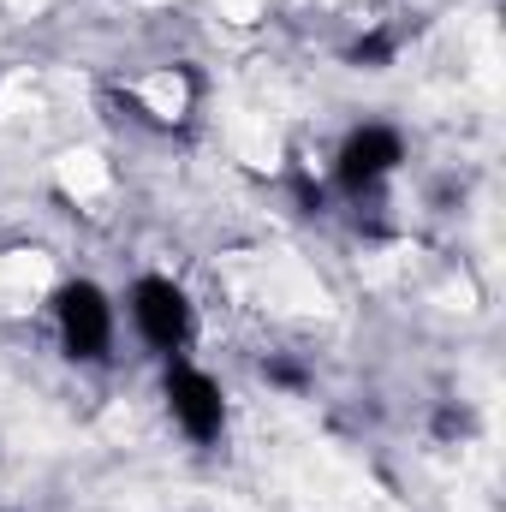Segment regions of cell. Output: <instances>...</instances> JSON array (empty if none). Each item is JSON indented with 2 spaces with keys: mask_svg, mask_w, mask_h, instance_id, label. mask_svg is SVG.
<instances>
[{
  "mask_svg": "<svg viewBox=\"0 0 506 512\" xmlns=\"http://www.w3.org/2000/svg\"><path fill=\"white\" fill-rule=\"evenodd\" d=\"M387 54H393V42H387V36H364V42L352 48V60H358V66H381Z\"/></svg>",
  "mask_w": 506,
  "mask_h": 512,
  "instance_id": "cell-5",
  "label": "cell"
},
{
  "mask_svg": "<svg viewBox=\"0 0 506 512\" xmlns=\"http://www.w3.org/2000/svg\"><path fill=\"white\" fill-rule=\"evenodd\" d=\"M167 399H173V417L185 423V435H197V441H215L221 435V387L209 382L203 370L173 364L167 370Z\"/></svg>",
  "mask_w": 506,
  "mask_h": 512,
  "instance_id": "cell-2",
  "label": "cell"
},
{
  "mask_svg": "<svg viewBox=\"0 0 506 512\" xmlns=\"http://www.w3.org/2000/svg\"><path fill=\"white\" fill-rule=\"evenodd\" d=\"M465 429H471L465 411H441V417H435V435H465Z\"/></svg>",
  "mask_w": 506,
  "mask_h": 512,
  "instance_id": "cell-6",
  "label": "cell"
},
{
  "mask_svg": "<svg viewBox=\"0 0 506 512\" xmlns=\"http://www.w3.org/2000/svg\"><path fill=\"white\" fill-rule=\"evenodd\" d=\"M268 382H280V387H298V382H304V376H298L292 364H268Z\"/></svg>",
  "mask_w": 506,
  "mask_h": 512,
  "instance_id": "cell-7",
  "label": "cell"
},
{
  "mask_svg": "<svg viewBox=\"0 0 506 512\" xmlns=\"http://www.w3.org/2000/svg\"><path fill=\"white\" fill-rule=\"evenodd\" d=\"M131 310H137V328L149 334V346H161V352H179V346H185V334H191V304H185V292H179L173 280H143Z\"/></svg>",
  "mask_w": 506,
  "mask_h": 512,
  "instance_id": "cell-1",
  "label": "cell"
},
{
  "mask_svg": "<svg viewBox=\"0 0 506 512\" xmlns=\"http://www.w3.org/2000/svg\"><path fill=\"white\" fill-rule=\"evenodd\" d=\"M60 328H66L72 358H102V352H108V334H114L108 298H102L96 286H66V292H60Z\"/></svg>",
  "mask_w": 506,
  "mask_h": 512,
  "instance_id": "cell-3",
  "label": "cell"
},
{
  "mask_svg": "<svg viewBox=\"0 0 506 512\" xmlns=\"http://www.w3.org/2000/svg\"><path fill=\"white\" fill-rule=\"evenodd\" d=\"M393 161H399V137L381 131V126H364V131H352L346 149H340V179L352 191H364V185H376Z\"/></svg>",
  "mask_w": 506,
  "mask_h": 512,
  "instance_id": "cell-4",
  "label": "cell"
}]
</instances>
